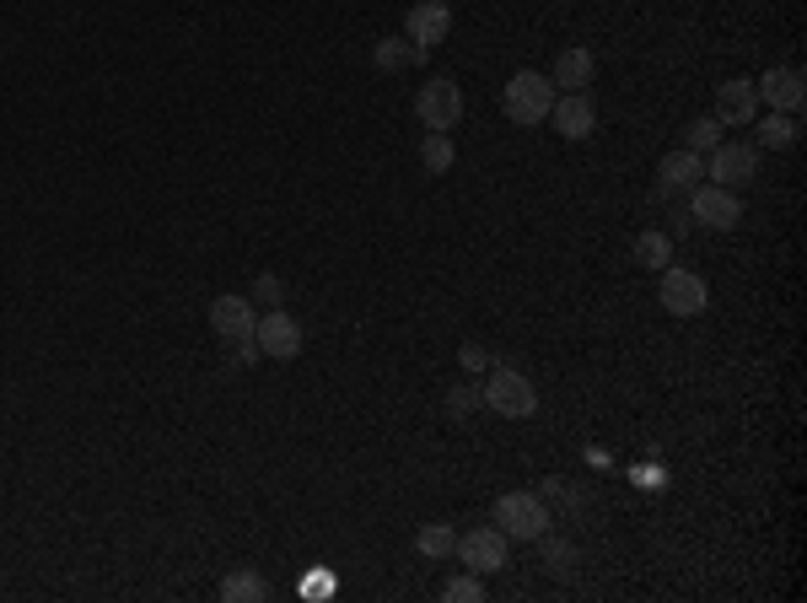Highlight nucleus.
<instances>
[{
    "label": "nucleus",
    "instance_id": "f257e3e1",
    "mask_svg": "<svg viewBox=\"0 0 807 603\" xmlns=\"http://www.w3.org/2000/svg\"><path fill=\"white\" fill-rule=\"evenodd\" d=\"M500 108L511 125H544L550 108H555V81L544 70H517L500 92Z\"/></svg>",
    "mask_w": 807,
    "mask_h": 603
},
{
    "label": "nucleus",
    "instance_id": "f03ea898",
    "mask_svg": "<svg viewBox=\"0 0 807 603\" xmlns=\"http://www.w3.org/2000/svg\"><path fill=\"white\" fill-rule=\"evenodd\" d=\"M496 529L506 538H517V544L550 534V507H544V496H533V490H506L496 501Z\"/></svg>",
    "mask_w": 807,
    "mask_h": 603
},
{
    "label": "nucleus",
    "instance_id": "7ed1b4c3",
    "mask_svg": "<svg viewBox=\"0 0 807 603\" xmlns=\"http://www.w3.org/2000/svg\"><path fill=\"white\" fill-rule=\"evenodd\" d=\"M485 404L506 415V420H528L533 409H539V389L528 383V372H517V367H491V378H485Z\"/></svg>",
    "mask_w": 807,
    "mask_h": 603
},
{
    "label": "nucleus",
    "instance_id": "20e7f679",
    "mask_svg": "<svg viewBox=\"0 0 807 603\" xmlns=\"http://www.w3.org/2000/svg\"><path fill=\"white\" fill-rule=\"evenodd\" d=\"M657 302H662L673 318H700V313L711 308V286H705V275H694V269L668 265L662 269V286H657Z\"/></svg>",
    "mask_w": 807,
    "mask_h": 603
},
{
    "label": "nucleus",
    "instance_id": "39448f33",
    "mask_svg": "<svg viewBox=\"0 0 807 603\" xmlns=\"http://www.w3.org/2000/svg\"><path fill=\"white\" fill-rule=\"evenodd\" d=\"M705 173H711V184H722V189H743V184H753V173H759V146H748V140H722V146H711V151H705Z\"/></svg>",
    "mask_w": 807,
    "mask_h": 603
},
{
    "label": "nucleus",
    "instance_id": "423d86ee",
    "mask_svg": "<svg viewBox=\"0 0 807 603\" xmlns=\"http://www.w3.org/2000/svg\"><path fill=\"white\" fill-rule=\"evenodd\" d=\"M415 114H420L426 130L447 135L458 119H463V92H458V81H452V76H431V81L415 92Z\"/></svg>",
    "mask_w": 807,
    "mask_h": 603
},
{
    "label": "nucleus",
    "instance_id": "0eeeda50",
    "mask_svg": "<svg viewBox=\"0 0 807 603\" xmlns=\"http://www.w3.org/2000/svg\"><path fill=\"white\" fill-rule=\"evenodd\" d=\"M447 33H452V5H447V0H415V5L404 11V38L415 44L420 60L431 55Z\"/></svg>",
    "mask_w": 807,
    "mask_h": 603
},
{
    "label": "nucleus",
    "instance_id": "6e6552de",
    "mask_svg": "<svg viewBox=\"0 0 807 603\" xmlns=\"http://www.w3.org/2000/svg\"><path fill=\"white\" fill-rule=\"evenodd\" d=\"M689 221L711 227V232H733L743 221V205H738V189H722V184H694L689 195Z\"/></svg>",
    "mask_w": 807,
    "mask_h": 603
},
{
    "label": "nucleus",
    "instance_id": "1a4fd4ad",
    "mask_svg": "<svg viewBox=\"0 0 807 603\" xmlns=\"http://www.w3.org/2000/svg\"><path fill=\"white\" fill-rule=\"evenodd\" d=\"M506 549H511V538L500 534L496 523H491V529H469V534H458V544H452V555H458L469 571H480V577H491V571L506 566Z\"/></svg>",
    "mask_w": 807,
    "mask_h": 603
},
{
    "label": "nucleus",
    "instance_id": "9d476101",
    "mask_svg": "<svg viewBox=\"0 0 807 603\" xmlns=\"http://www.w3.org/2000/svg\"><path fill=\"white\" fill-rule=\"evenodd\" d=\"M253 345H258L264 356H275V361H291V356H302V324H297L286 308H269V313L258 318V329H253Z\"/></svg>",
    "mask_w": 807,
    "mask_h": 603
},
{
    "label": "nucleus",
    "instance_id": "9b49d317",
    "mask_svg": "<svg viewBox=\"0 0 807 603\" xmlns=\"http://www.w3.org/2000/svg\"><path fill=\"white\" fill-rule=\"evenodd\" d=\"M210 329L232 345H253V329H258V313H253L249 297H216L210 302Z\"/></svg>",
    "mask_w": 807,
    "mask_h": 603
},
{
    "label": "nucleus",
    "instance_id": "f8f14e48",
    "mask_svg": "<svg viewBox=\"0 0 807 603\" xmlns=\"http://www.w3.org/2000/svg\"><path fill=\"white\" fill-rule=\"evenodd\" d=\"M705 178V156L700 151H689V146H679V151H668L662 162H657V189L673 200V195H694V184Z\"/></svg>",
    "mask_w": 807,
    "mask_h": 603
},
{
    "label": "nucleus",
    "instance_id": "ddd939ff",
    "mask_svg": "<svg viewBox=\"0 0 807 603\" xmlns=\"http://www.w3.org/2000/svg\"><path fill=\"white\" fill-rule=\"evenodd\" d=\"M753 92H759L775 114H797V108H803V97H807V92H803V70H797V66H770L759 81H753Z\"/></svg>",
    "mask_w": 807,
    "mask_h": 603
},
{
    "label": "nucleus",
    "instance_id": "4468645a",
    "mask_svg": "<svg viewBox=\"0 0 807 603\" xmlns=\"http://www.w3.org/2000/svg\"><path fill=\"white\" fill-rule=\"evenodd\" d=\"M550 125L565 140H587V135L598 130V108H592L587 92H565V97H555V108H550Z\"/></svg>",
    "mask_w": 807,
    "mask_h": 603
},
{
    "label": "nucleus",
    "instance_id": "2eb2a0df",
    "mask_svg": "<svg viewBox=\"0 0 807 603\" xmlns=\"http://www.w3.org/2000/svg\"><path fill=\"white\" fill-rule=\"evenodd\" d=\"M753 114H759V92H753V81L733 76V81L716 92V119H722V130H743V125H753Z\"/></svg>",
    "mask_w": 807,
    "mask_h": 603
},
{
    "label": "nucleus",
    "instance_id": "dca6fc26",
    "mask_svg": "<svg viewBox=\"0 0 807 603\" xmlns=\"http://www.w3.org/2000/svg\"><path fill=\"white\" fill-rule=\"evenodd\" d=\"M592 76H598V55L576 44V49H560L555 76H550V81L565 86V92H587V86H592Z\"/></svg>",
    "mask_w": 807,
    "mask_h": 603
},
{
    "label": "nucleus",
    "instance_id": "f3484780",
    "mask_svg": "<svg viewBox=\"0 0 807 603\" xmlns=\"http://www.w3.org/2000/svg\"><path fill=\"white\" fill-rule=\"evenodd\" d=\"M264 599H269V582L258 571H232L221 582V603H264Z\"/></svg>",
    "mask_w": 807,
    "mask_h": 603
},
{
    "label": "nucleus",
    "instance_id": "a211bd4d",
    "mask_svg": "<svg viewBox=\"0 0 807 603\" xmlns=\"http://www.w3.org/2000/svg\"><path fill=\"white\" fill-rule=\"evenodd\" d=\"M797 135H803L797 114H775V108H770V119L759 125V146H770V151H786V146H797Z\"/></svg>",
    "mask_w": 807,
    "mask_h": 603
},
{
    "label": "nucleus",
    "instance_id": "6ab92c4d",
    "mask_svg": "<svg viewBox=\"0 0 807 603\" xmlns=\"http://www.w3.org/2000/svg\"><path fill=\"white\" fill-rule=\"evenodd\" d=\"M635 259L646 269H668V259H673V237L668 232H641L635 237Z\"/></svg>",
    "mask_w": 807,
    "mask_h": 603
},
{
    "label": "nucleus",
    "instance_id": "aec40b11",
    "mask_svg": "<svg viewBox=\"0 0 807 603\" xmlns=\"http://www.w3.org/2000/svg\"><path fill=\"white\" fill-rule=\"evenodd\" d=\"M420 162H426V173H447L452 162H458V151H452V140L441 130H426V140H420Z\"/></svg>",
    "mask_w": 807,
    "mask_h": 603
},
{
    "label": "nucleus",
    "instance_id": "412c9836",
    "mask_svg": "<svg viewBox=\"0 0 807 603\" xmlns=\"http://www.w3.org/2000/svg\"><path fill=\"white\" fill-rule=\"evenodd\" d=\"M372 60L382 70H404V66H420V55H415V44H410V38H404V44H399V38H382V44H377L372 49Z\"/></svg>",
    "mask_w": 807,
    "mask_h": 603
},
{
    "label": "nucleus",
    "instance_id": "4be33fe9",
    "mask_svg": "<svg viewBox=\"0 0 807 603\" xmlns=\"http://www.w3.org/2000/svg\"><path fill=\"white\" fill-rule=\"evenodd\" d=\"M452 544H458V534H452L447 523H431V529H420V538H415V549H420L426 560H447Z\"/></svg>",
    "mask_w": 807,
    "mask_h": 603
},
{
    "label": "nucleus",
    "instance_id": "5701e85b",
    "mask_svg": "<svg viewBox=\"0 0 807 603\" xmlns=\"http://www.w3.org/2000/svg\"><path fill=\"white\" fill-rule=\"evenodd\" d=\"M722 140H727V135H722V119H716V114L694 119V125H689V135H683V146H689V151H700V156H705L711 146H722Z\"/></svg>",
    "mask_w": 807,
    "mask_h": 603
},
{
    "label": "nucleus",
    "instance_id": "b1692460",
    "mask_svg": "<svg viewBox=\"0 0 807 603\" xmlns=\"http://www.w3.org/2000/svg\"><path fill=\"white\" fill-rule=\"evenodd\" d=\"M441 599H447V603H485V582H480V571L452 577V582L441 588Z\"/></svg>",
    "mask_w": 807,
    "mask_h": 603
},
{
    "label": "nucleus",
    "instance_id": "393cba45",
    "mask_svg": "<svg viewBox=\"0 0 807 603\" xmlns=\"http://www.w3.org/2000/svg\"><path fill=\"white\" fill-rule=\"evenodd\" d=\"M480 404H485V394H480L474 383H458V389L447 394V415H452V420H469Z\"/></svg>",
    "mask_w": 807,
    "mask_h": 603
},
{
    "label": "nucleus",
    "instance_id": "a878e982",
    "mask_svg": "<svg viewBox=\"0 0 807 603\" xmlns=\"http://www.w3.org/2000/svg\"><path fill=\"white\" fill-rule=\"evenodd\" d=\"M544 538V560L555 566V571H565L570 560H576V549H570V538H550V534H539Z\"/></svg>",
    "mask_w": 807,
    "mask_h": 603
},
{
    "label": "nucleus",
    "instance_id": "bb28decb",
    "mask_svg": "<svg viewBox=\"0 0 807 603\" xmlns=\"http://www.w3.org/2000/svg\"><path fill=\"white\" fill-rule=\"evenodd\" d=\"M280 297H286V286H280L275 275H258V280H253V297H249V302H269V308H275Z\"/></svg>",
    "mask_w": 807,
    "mask_h": 603
},
{
    "label": "nucleus",
    "instance_id": "cd10ccee",
    "mask_svg": "<svg viewBox=\"0 0 807 603\" xmlns=\"http://www.w3.org/2000/svg\"><path fill=\"white\" fill-rule=\"evenodd\" d=\"M458 361H463V367H469V372H485V367H491V350H485V345H474V339H469V345H463V350H458Z\"/></svg>",
    "mask_w": 807,
    "mask_h": 603
}]
</instances>
